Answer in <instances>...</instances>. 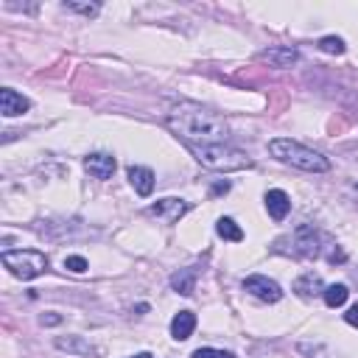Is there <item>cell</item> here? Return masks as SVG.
Here are the masks:
<instances>
[{"instance_id": "1", "label": "cell", "mask_w": 358, "mask_h": 358, "mask_svg": "<svg viewBox=\"0 0 358 358\" xmlns=\"http://www.w3.org/2000/svg\"><path fill=\"white\" fill-rule=\"evenodd\" d=\"M165 126L185 145H215V143H227V137H229V126H227L224 115H218L201 103H190V101L173 106Z\"/></svg>"}, {"instance_id": "2", "label": "cell", "mask_w": 358, "mask_h": 358, "mask_svg": "<svg viewBox=\"0 0 358 358\" xmlns=\"http://www.w3.org/2000/svg\"><path fill=\"white\" fill-rule=\"evenodd\" d=\"M268 151L274 159L285 162V165H294L299 171H308V173H324L330 171V159L308 145H302L299 140H291V137H274L268 143Z\"/></svg>"}, {"instance_id": "3", "label": "cell", "mask_w": 358, "mask_h": 358, "mask_svg": "<svg viewBox=\"0 0 358 358\" xmlns=\"http://www.w3.org/2000/svg\"><path fill=\"white\" fill-rule=\"evenodd\" d=\"M190 154L204 165V168H213V171H246L252 168V159L241 151V148H232L227 143H215V145H187Z\"/></svg>"}, {"instance_id": "4", "label": "cell", "mask_w": 358, "mask_h": 358, "mask_svg": "<svg viewBox=\"0 0 358 358\" xmlns=\"http://www.w3.org/2000/svg\"><path fill=\"white\" fill-rule=\"evenodd\" d=\"M3 266L17 280H34L48 271V257L45 252L36 249H14V252H3Z\"/></svg>"}, {"instance_id": "5", "label": "cell", "mask_w": 358, "mask_h": 358, "mask_svg": "<svg viewBox=\"0 0 358 358\" xmlns=\"http://www.w3.org/2000/svg\"><path fill=\"white\" fill-rule=\"evenodd\" d=\"M291 255L296 257H322L324 249L333 243L330 238H324L313 224H299L294 232H291Z\"/></svg>"}, {"instance_id": "6", "label": "cell", "mask_w": 358, "mask_h": 358, "mask_svg": "<svg viewBox=\"0 0 358 358\" xmlns=\"http://www.w3.org/2000/svg\"><path fill=\"white\" fill-rule=\"evenodd\" d=\"M190 210V204L185 201V199H176V196H165V199H157L154 204H148V215H154V218H159V221H165V224H176L185 213Z\"/></svg>"}, {"instance_id": "7", "label": "cell", "mask_w": 358, "mask_h": 358, "mask_svg": "<svg viewBox=\"0 0 358 358\" xmlns=\"http://www.w3.org/2000/svg\"><path fill=\"white\" fill-rule=\"evenodd\" d=\"M243 291H249V294L257 296L260 302H280V299H282V288H280L274 280L263 277V274L246 277V280H243Z\"/></svg>"}, {"instance_id": "8", "label": "cell", "mask_w": 358, "mask_h": 358, "mask_svg": "<svg viewBox=\"0 0 358 358\" xmlns=\"http://www.w3.org/2000/svg\"><path fill=\"white\" fill-rule=\"evenodd\" d=\"M260 62H266L268 67H277V70H285L291 64L299 62V50L291 48V45H274V48H266L260 50Z\"/></svg>"}, {"instance_id": "9", "label": "cell", "mask_w": 358, "mask_h": 358, "mask_svg": "<svg viewBox=\"0 0 358 358\" xmlns=\"http://www.w3.org/2000/svg\"><path fill=\"white\" fill-rule=\"evenodd\" d=\"M28 109H31V101L22 92L11 90V87L0 90V112H3V117H17V115H25Z\"/></svg>"}, {"instance_id": "10", "label": "cell", "mask_w": 358, "mask_h": 358, "mask_svg": "<svg viewBox=\"0 0 358 358\" xmlns=\"http://www.w3.org/2000/svg\"><path fill=\"white\" fill-rule=\"evenodd\" d=\"M115 168H117V162H115V157L112 154H103V151H98V154H87L84 157V171L90 173V176H95V179H109L112 173H115Z\"/></svg>"}, {"instance_id": "11", "label": "cell", "mask_w": 358, "mask_h": 358, "mask_svg": "<svg viewBox=\"0 0 358 358\" xmlns=\"http://www.w3.org/2000/svg\"><path fill=\"white\" fill-rule=\"evenodd\" d=\"M294 294L299 299H316V296L324 294V282H322V277L316 271H305V274H299L294 280Z\"/></svg>"}, {"instance_id": "12", "label": "cell", "mask_w": 358, "mask_h": 358, "mask_svg": "<svg viewBox=\"0 0 358 358\" xmlns=\"http://www.w3.org/2000/svg\"><path fill=\"white\" fill-rule=\"evenodd\" d=\"M129 182L137 190V196H151L154 190V171L145 165H131L129 168Z\"/></svg>"}, {"instance_id": "13", "label": "cell", "mask_w": 358, "mask_h": 358, "mask_svg": "<svg viewBox=\"0 0 358 358\" xmlns=\"http://www.w3.org/2000/svg\"><path fill=\"white\" fill-rule=\"evenodd\" d=\"M266 210L274 221H282L288 213H291V199L285 190H268L266 193Z\"/></svg>"}, {"instance_id": "14", "label": "cell", "mask_w": 358, "mask_h": 358, "mask_svg": "<svg viewBox=\"0 0 358 358\" xmlns=\"http://www.w3.org/2000/svg\"><path fill=\"white\" fill-rule=\"evenodd\" d=\"M193 327H196V313H193V310H179V313L171 319V336H173L176 341L190 338Z\"/></svg>"}, {"instance_id": "15", "label": "cell", "mask_w": 358, "mask_h": 358, "mask_svg": "<svg viewBox=\"0 0 358 358\" xmlns=\"http://www.w3.org/2000/svg\"><path fill=\"white\" fill-rule=\"evenodd\" d=\"M193 282H196V268H179L176 274H171V288L182 296L193 294Z\"/></svg>"}, {"instance_id": "16", "label": "cell", "mask_w": 358, "mask_h": 358, "mask_svg": "<svg viewBox=\"0 0 358 358\" xmlns=\"http://www.w3.org/2000/svg\"><path fill=\"white\" fill-rule=\"evenodd\" d=\"M53 344H56V350H64V352H73V355H92V347L81 336H67V338L59 336Z\"/></svg>"}, {"instance_id": "17", "label": "cell", "mask_w": 358, "mask_h": 358, "mask_svg": "<svg viewBox=\"0 0 358 358\" xmlns=\"http://www.w3.org/2000/svg\"><path fill=\"white\" fill-rule=\"evenodd\" d=\"M215 232H218V238L232 241V243L243 241V229H241V227H238V221H235V218H229V215H224V218H218V221H215Z\"/></svg>"}, {"instance_id": "18", "label": "cell", "mask_w": 358, "mask_h": 358, "mask_svg": "<svg viewBox=\"0 0 358 358\" xmlns=\"http://www.w3.org/2000/svg\"><path fill=\"white\" fill-rule=\"evenodd\" d=\"M347 296H350V291H347V285H341V282L324 285V294H322V299H324L327 308H338V305H344Z\"/></svg>"}, {"instance_id": "19", "label": "cell", "mask_w": 358, "mask_h": 358, "mask_svg": "<svg viewBox=\"0 0 358 358\" xmlns=\"http://www.w3.org/2000/svg\"><path fill=\"white\" fill-rule=\"evenodd\" d=\"M319 50L330 53V56H341L344 53V39L341 36H322L319 39Z\"/></svg>"}, {"instance_id": "20", "label": "cell", "mask_w": 358, "mask_h": 358, "mask_svg": "<svg viewBox=\"0 0 358 358\" xmlns=\"http://www.w3.org/2000/svg\"><path fill=\"white\" fill-rule=\"evenodd\" d=\"M64 268L73 271V274H84V271L90 268V263H87V257H81V255H67V257H64Z\"/></svg>"}, {"instance_id": "21", "label": "cell", "mask_w": 358, "mask_h": 358, "mask_svg": "<svg viewBox=\"0 0 358 358\" xmlns=\"http://www.w3.org/2000/svg\"><path fill=\"white\" fill-rule=\"evenodd\" d=\"M64 8H67V11H78V14H84V17H95V14L101 11L98 3H64Z\"/></svg>"}, {"instance_id": "22", "label": "cell", "mask_w": 358, "mask_h": 358, "mask_svg": "<svg viewBox=\"0 0 358 358\" xmlns=\"http://www.w3.org/2000/svg\"><path fill=\"white\" fill-rule=\"evenodd\" d=\"M190 358H235V355L227 350H215V347H199Z\"/></svg>"}, {"instance_id": "23", "label": "cell", "mask_w": 358, "mask_h": 358, "mask_svg": "<svg viewBox=\"0 0 358 358\" xmlns=\"http://www.w3.org/2000/svg\"><path fill=\"white\" fill-rule=\"evenodd\" d=\"M324 257H327V263H344V260H347V252H344L338 243H330L327 252H324Z\"/></svg>"}, {"instance_id": "24", "label": "cell", "mask_w": 358, "mask_h": 358, "mask_svg": "<svg viewBox=\"0 0 358 358\" xmlns=\"http://www.w3.org/2000/svg\"><path fill=\"white\" fill-rule=\"evenodd\" d=\"M344 322H347V324H352V327H358V302H355V305H350V310L344 313Z\"/></svg>"}, {"instance_id": "25", "label": "cell", "mask_w": 358, "mask_h": 358, "mask_svg": "<svg viewBox=\"0 0 358 358\" xmlns=\"http://www.w3.org/2000/svg\"><path fill=\"white\" fill-rule=\"evenodd\" d=\"M227 190H229V182H215L210 193H213V196H221V193H227Z\"/></svg>"}, {"instance_id": "26", "label": "cell", "mask_w": 358, "mask_h": 358, "mask_svg": "<svg viewBox=\"0 0 358 358\" xmlns=\"http://www.w3.org/2000/svg\"><path fill=\"white\" fill-rule=\"evenodd\" d=\"M59 322H62L59 313H48V316H42V324H59Z\"/></svg>"}, {"instance_id": "27", "label": "cell", "mask_w": 358, "mask_h": 358, "mask_svg": "<svg viewBox=\"0 0 358 358\" xmlns=\"http://www.w3.org/2000/svg\"><path fill=\"white\" fill-rule=\"evenodd\" d=\"M131 358H154L151 352H137V355H131Z\"/></svg>"}]
</instances>
